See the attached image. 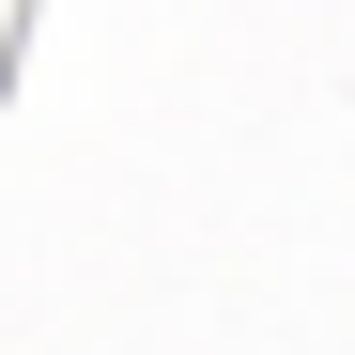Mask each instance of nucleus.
I'll use <instances>...</instances> for the list:
<instances>
[]
</instances>
